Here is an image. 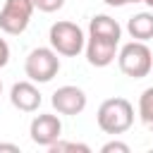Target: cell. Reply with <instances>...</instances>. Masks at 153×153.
Segmentation results:
<instances>
[{"label": "cell", "instance_id": "6da1fadb", "mask_svg": "<svg viewBox=\"0 0 153 153\" xmlns=\"http://www.w3.org/2000/svg\"><path fill=\"white\" fill-rule=\"evenodd\" d=\"M96 120L105 134H124L134 122V108L127 98L115 96V98H108L100 103Z\"/></svg>", "mask_w": 153, "mask_h": 153}, {"label": "cell", "instance_id": "7a4b0ae2", "mask_svg": "<svg viewBox=\"0 0 153 153\" xmlns=\"http://www.w3.org/2000/svg\"><path fill=\"white\" fill-rule=\"evenodd\" d=\"M117 62H120L122 74H127L131 79H143L153 69V53L148 50V45L143 41H131V43L122 45Z\"/></svg>", "mask_w": 153, "mask_h": 153}, {"label": "cell", "instance_id": "3957f363", "mask_svg": "<svg viewBox=\"0 0 153 153\" xmlns=\"http://www.w3.org/2000/svg\"><path fill=\"white\" fill-rule=\"evenodd\" d=\"M48 38H50V48L57 55H67V57H76L86 45L84 31L74 22H55L50 26Z\"/></svg>", "mask_w": 153, "mask_h": 153}, {"label": "cell", "instance_id": "277c9868", "mask_svg": "<svg viewBox=\"0 0 153 153\" xmlns=\"http://www.w3.org/2000/svg\"><path fill=\"white\" fill-rule=\"evenodd\" d=\"M24 72L31 81L48 84L60 72V57L53 48H33L24 62Z\"/></svg>", "mask_w": 153, "mask_h": 153}, {"label": "cell", "instance_id": "5b68a950", "mask_svg": "<svg viewBox=\"0 0 153 153\" xmlns=\"http://www.w3.org/2000/svg\"><path fill=\"white\" fill-rule=\"evenodd\" d=\"M33 10V0H5L0 10V29L10 36H19L26 31Z\"/></svg>", "mask_w": 153, "mask_h": 153}, {"label": "cell", "instance_id": "8992f818", "mask_svg": "<svg viewBox=\"0 0 153 153\" xmlns=\"http://www.w3.org/2000/svg\"><path fill=\"white\" fill-rule=\"evenodd\" d=\"M29 134H31V141H33V143L48 148L50 143H55V141L60 139V134H62V122H60V117H55V115H36L33 122H31V127H29Z\"/></svg>", "mask_w": 153, "mask_h": 153}, {"label": "cell", "instance_id": "52a82bcc", "mask_svg": "<svg viewBox=\"0 0 153 153\" xmlns=\"http://www.w3.org/2000/svg\"><path fill=\"white\" fill-rule=\"evenodd\" d=\"M50 103L60 115H79L86 108V93L79 86H60L53 93Z\"/></svg>", "mask_w": 153, "mask_h": 153}, {"label": "cell", "instance_id": "ba28073f", "mask_svg": "<svg viewBox=\"0 0 153 153\" xmlns=\"http://www.w3.org/2000/svg\"><path fill=\"white\" fill-rule=\"evenodd\" d=\"M84 48H86V60L93 67H108L117 57V41H110V38L88 36V43Z\"/></svg>", "mask_w": 153, "mask_h": 153}, {"label": "cell", "instance_id": "9c48e42d", "mask_svg": "<svg viewBox=\"0 0 153 153\" xmlns=\"http://www.w3.org/2000/svg\"><path fill=\"white\" fill-rule=\"evenodd\" d=\"M10 100L22 112H36L41 108V91L31 81H17L10 91Z\"/></svg>", "mask_w": 153, "mask_h": 153}, {"label": "cell", "instance_id": "30bf717a", "mask_svg": "<svg viewBox=\"0 0 153 153\" xmlns=\"http://www.w3.org/2000/svg\"><path fill=\"white\" fill-rule=\"evenodd\" d=\"M88 36H98V38H110L120 43L122 36V26L117 24V19L108 17V14H96L88 22Z\"/></svg>", "mask_w": 153, "mask_h": 153}, {"label": "cell", "instance_id": "8fae6325", "mask_svg": "<svg viewBox=\"0 0 153 153\" xmlns=\"http://www.w3.org/2000/svg\"><path fill=\"white\" fill-rule=\"evenodd\" d=\"M127 31L134 41H148L153 38V12H139L129 19Z\"/></svg>", "mask_w": 153, "mask_h": 153}, {"label": "cell", "instance_id": "7c38bea8", "mask_svg": "<svg viewBox=\"0 0 153 153\" xmlns=\"http://www.w3.org/2000/svg\"><path fill=\"white\" fill-rule=\"evenodd\" d=\"M139 117L146 129L153 131V86H148L139 98Z\"/></svg>", "mask_w": 153, "mask_h": 153}, {"label": "cell", "instance_id": "4fadbf2b", "mask_svg": "<svg viewBox=\"0 0 153 153\" xmlns=\"http://www.w3.org/2000/svg\"><path fill=\"white\" fill-rule=\"evenodd\" d=\"M48 151H50V153H69V151H74V153H76V151H79V153H88L91 148H88L86 143H76V141H60V139H57L55 143H50V146H48Z\"/></svg>", "mask_w": 153, "mask_h": 153}, {"label": "cell", "instance_id": "5bb4252c", "mask_svg": "<svg viewBox=\"0 0 153 153\" xmlns=\"http://www.w3.org/2000/svg\"><path fill=\"white\" fill-rule=\"evenodd\" d=\"M65 5V0H33V7L41 12H57Z\"/></svg>", "mask_w": 153, "mask_h": 153}, {"label": "cell", "instance_id": "9a60e30c", "mask_svg": "<svg viewBox=\"0 0 153 153\" xmlns=\"http://www.w3.org/2000/svg\"><path fill=\"white\" fill-rule=\"evenodd\" d=\"M100 153H129V146L122 143V141H108L100 148Z\"/></svg>", "mask_w": 153, "mask_h": 153}, {"label": "cell", "instance_id": "2e32d148", "mask_svg": "<svg viewBox=\"0 0 153 153\" xmlns=\"http://www.w3.org/2000/svg\"><path fill=\"white\" fill-rule=\"evenodd\" d=\"M7 62H10V45H7L5 38H0V69H2Z\"/></svg>", "mask_w": 153, "mask_h": 153}, {"label": "cell", "instance_id": "e0dca14e", "mask_svg": "<svg viewBox=\"0 0 153 153\" xmlns=\"http://www.w3.org/2000/svg\"><path fill=\"white\" fill-rule=\"evenodd\" d=\"M2 151H12V153H19V146L17 143H0V153Z\"/></svg>", "mask_w": 153, "mask_h": 153}, {"label": "cell", "instance_id": "ac0fdd59", "mask_svg": "<svg viewBox=\"0 0 153 153\" xmlns=\"http://www.w3.org/2000/svg\"><path fill=\"white\" fill-rule=\"evenodd\" d=\"M105 5H110V7H122V5H127L129 0H103Z\"/></svg>", "mask_w": 153, "mask_h": 153}, {"label": "cell", "instance_id": "d6986e66", "mask_svg": "<svg viewBox=\"0 0 153 153\" xmlns=\"http://www.w3.org/2000/svg\"><path fill=\"white\" fill-rule=\"evenodd\" d=\"M141 2H146L148 7H153V0H141Z\"/></svg>", "mask_w": 153, "mask_h": 153}, {"label": "cell", "instance_id": "ffe728a7", "mask_svg": "<svg viewBox=\"0 0 153 153\" xmlns=\"http://www.w3.org/2000/svg\"><path fill=\"white\" fill-rule=\"evenodd\" d=\"M129 2H141V0H129Z\"/></svg>", "mask_w": 153, "mask_h": 153}, {"label": "cell", "instance_id": "44dd1931", "mask_svg": "<svg viewBox=\"0 0 153 153\" xmlns=\"http://www.w3.org/2000/svg\"><path fill=\"white\" fill-rule=\"evenodd\" d=\"M0 93H2V81H0Z\"/></svg>", "mask_w": 153, "mask_h": 153}]
</instances>
